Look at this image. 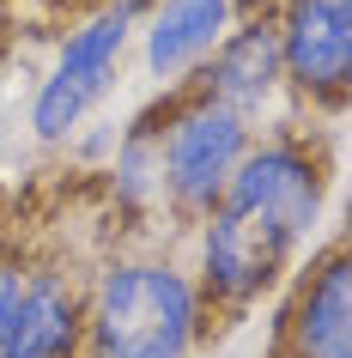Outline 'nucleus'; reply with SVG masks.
Returning a JSON list of instances; mask_svg holds the SVG:
<instances>
[{"instance_id": "1", "label": "nucleus", "mask_w": 352, "mask_h": 358, "mask_svg": "<svg viewBox=\"0 0 352 358\" xmlns=\"http://www.w3.org/2000/svg\"><path fill=\"white\" fill-rule=\"evenodd\" d=\"M322 158L297 140H267L243 152L237 176L206 207L201 280L219 303H255L286 273L297 243L322 219Z\"/></svg>"}, {"instance_id": "2", "label": "nucleus", "mask_w": 352, "mask_h": 358, "mask_svg": "<svg viewBox=\"0 0 352 358\" xmlns=\"http://www.w3.org/2000/svg\"><path fill=\"white\" fill-rule=\"evenodd\" d=\"M92 358H188L201 334V292L170 262H115L85 310Z\"/></svg>"}, {"instance_id": "3", "label": "nucleus", "mask_w": 352, "mask_h": 358, "mask_svg": "<svg viewBox=\"0 0 352 358\" xmlns=\"http://www.w3.org/2000/svg\"><path fill=\"white\" fill-rule=\"evenodd\" d=\"M152 140H158V194H170L183 213H206L249 152V122L213 97H188Z\"/></svg>"}, {"instance_id": "4", "label": "nucleus", "mask_w": 352, "mask_h": 358, "mask_svg": "<svg viewBox=\"0 0 352 358\" xmlns=\"http://www.w3.org/2000/svg\"><path fill=\"white\" fill-rule=\"evenodd\" d=\"M128 24H134V0H115V6H104L97 19H85L73 37L61 43L55 67L37 85V103H31V128L43 140H67L79 128V115L104 97L115 61L128 49Z\"/></svg>"}, {"instance_id": "5", "label": "nucleus", "mask_w": 352, "mask_h": 358, "mask_svg": "<svg viewBox=\"0 0 352 358\" xmlns=\"http://www.w3.org/2000/svg\"><path fill=\"white\" fill-rule=\"evenodd\" d=\"M286 79L310 97H340L352 79V0H286L274 19Z\"/></svg>"}, {"instance_id": "6", "label": "nucleus", "mask_w": 352, "mask_h": 358, "mask_svg": "<svg viewBox=\"0 0 352 358\" xmlns=\"http://www.w3.org/2000/svg\"><path fill=\"white\" fill-rule=\"evenodd\" d=\"M279 79H286V61H279L274 19H249L219 37V49L206 61V79H201V97H213V103H225L249 122V110H261L279 92Z\"/></svg>"}, {"instance_id": "7", "label": "nucleus", "mask_w": 352, "mask_h": 358, "mask_svg": "<svg viewBox=\"0 0 352 358\" xmlns=\"http://www.w3.org/2000/svg\"><path fill=\"white\" fill-rule=\"evenodd\" d=\"M79 328H85V310H79L73 285L61 280V273H31L0 358H73Z\"/></svg>"}, {"instance_id": "8", "label": "nucleus", "mask_w": 352, "mask_h": 358, "mask_svg": "<svg viewBox=\"0 0 352 358\" xmlns=\"http://www.w3.org/2000/svg\"><path fill=\"white\" fill-rule=\"evenodd\" d=\"M231 13H237V0H164L146 31V67L158 79L201 67L219 49V37L231 31Z\"/></svg>"}, {"instance_id": "9", "label": "nucleus", "mask_w": 352, "mask_h": 358, "mask_svg": "<svg viewBox=\"0 0 352 358\" xmlns=\"http://www.w3.org/2000/svg\"><path fill=\"white\" fill-rule=\"evenodd\" d=\"M292 352L297 358H352V322H346V255H328L304 285L292 316Z\"/></svg>"}, {"instance_id": "10", "label": "nucleus", "mask_w": 352, "mask_h": 358, "mask_svg": "<svg viewBox=\"0 0 352 358\" xmlns=\"http://www.w3.org/2000/svg\"><path fill=\"white\" fill-rule=\"evenodd\" d=\"M24 273L19 262H0V346H6V334H13V316H19V298H24Z\"/></svg>"}]
</instances>
